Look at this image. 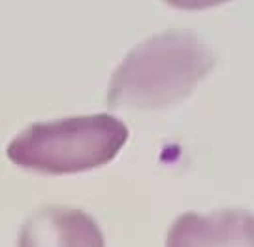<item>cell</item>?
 <instances>
[{
    "label": "cell",
    "instance_id": "1",
    "mask_svg": "<svg viewBox=\"0 0 254 247\" xmlns=\"http://www.w3.org/2000/svg\"><path fill=\"white\" fill-rule=\"evenodd\" d=\"M217 64L194 30L170 28L128 53L108 85L111 110H164L187 100Z\"/></svg>",
    "mask_w": 254,
    "mask_h": 247
},
{
    "label": "cell",
    "instance_id": "2",
    "mask_svg": "<svg viewBox=\"0 0 254 247\" xmlns=\"http://www.w3.org/2000/svg\"><path fill=\"white\" fill-rule=\"evenodd\" d=\"M128 142V128L109 113L34 123L6 147L13 165L49 175L79 174L111 163Z\"/></svg>",
    "mask_w": 254,
    "mask_h": 247
},
{
    "label": "cell",
    "instance_id": "3",
    "mask_svg": "<svg viewBox=\"0 0 254 247\" xmlns=\"http://www.w3.org/2000/svg\"><path fill=\"white\" fill-rule=\"evenodd\" d=\"M168 246H254V215L243 210L209 215L183 213L166 238Z\"/></svg>",
    "mask_w": 254,
    "mask_h": 247
},
{
    "label": "cell",
    "instance_id": "4",
    "mask_svg": "<svg viewBox=\"0 0 254 247\" xmlns=\"http://www.w3.org/2000/svg\"><path fill=\"white\" fill-rule=\"evenodd\" d=\"M21 246H104L98 225L81 210L46 208L25 223Z\"/></svg>",
    "mask_w": 254,
    "mask_h": 247
},
{
    "label": "cell",
    "instance_id": "5",
    "mask_svg": "<svg viewBox=\"0 0 254 247\" xmlns=\"http://www.w3.org/2000/svg\"><path fill=\"white\" fill-rule=\"evenodd\" d=\"M166 4H170L173 8L179 9H207V8H215V6H220L224 2H230V0H164Z\"/></svg>",
    "mask_w": 254,
    "mask_h": 247
}]
</instances>
